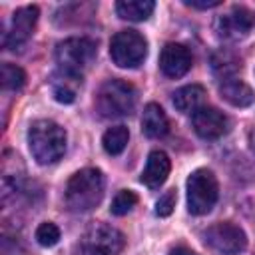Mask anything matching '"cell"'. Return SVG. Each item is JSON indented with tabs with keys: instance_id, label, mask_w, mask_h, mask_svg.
Returning <instances> with one entry per match:
<instances>
[{
	"instance_id": "cell-1",
	"label": "cell",
	"mask_w": 255,
	"mask_h": 255,
	"mask_svg": "<svg viewBox=\"0 0 255 255\" xmlns=\"http://www.w3.org/2000/svg\"><path fill=\"white\" fill-rule=\"evenodd\" d=\"M28 145L38 163H56L66 151V131L52 120H36L28 129Z\"/></svg>"
},
{
	"instance_id": "cell-2",
	"label": "cell",
	"mask_w": 255,
	"mask_h": 255,
	"mask_svg": "<svg viewBox=\"0 0 255 255\" xmlns=\"http://www.w3.org/2000/svg\"><path fill=\"white\" fill-rule=\"evenodd\" d=\"M104 197V173L96 167H86L76 171L66 185V205L84 213L94 209Z\"/></svg>"
},
{
	"instance_id": "cell-3",
	"label": "cell",
	"mask_w": 255,
	"mask_h": 255,
	"mask_svg": "<svg viewBox=\"0 0 255 255\" xmlns=\"http://www.w3.org/2000/svg\"><path fill=\"white\" fill-rule=\"evenodd\" d=\"M135 88L124 80H108L96 94V110L102 118H124L135 108Z\"/></svg>"
},
{
	"instance_id": "cell-4",
	"label": "cell",
	"mask_w": 255,
	"mask_h": 255,
	"mask_svg": "<svg viewBox=\"0 0 255 255\" xmlns=\"http://www.w3.org/2000/svg\"><path fill=\"white\" fill-rule=\"evenodd\" d=\"M96 54H98V46L92 38H86V36L66 38L56 46L58 70L82 76V72L88 70L96 60Z\"/></svg>"
},
{
	"instance_id": "cell-5",
	"label": "cell",
	"mask_w": 255,
	"mask_h": 255,
	"mask_svg": "<svg viewBox=\"0 0 255 255\" xmlns=\"http://www.w3.org/2000/svg\"><path fill=\"white\" fill-rule=\"evenodd\" d=\"M219 197V185L209 169H195L187 177V209L191 215H205L213 209Z\"/></svg>"
},
{
	"instance_id": "cell-6",
	"label": "cell",
	"mask_w": 255,
	"mask_h": 255,
	"mask_svg": "<svg viewBox=\"0 0 255 255\" xmlns=\"http://www.w3.org/2000/svg\"><path fill=\"white\" fill-rule=\"evenodd\" d=\"M124 245H126L124 233L100 221L92 223L80 239V247L84 255H120Z\"/></svg>"
},
{
	"instance_id": "cell-7",
	"label": "cell",
	"mask_w": 255,
	"mask_h": 255,
	"mask_svg": "<svg viewBox=\"0 0 255 255\" xmlns=\"http://www.w3.org/2000/svg\"><path fill=\"white\" fill-rule=\"evenodd\" d=\"M147 54L145 38L135 30H120L110 42V56L120 68H137Z\"/></svg>"
},
{
	"instance_id": "cell-8",
	"label": "cell",
	"mask_w": 255,
	"mask_h": 255,
	"mask_svg": "<svg viewBox=\"0 0 255 255\" xmlns=\"http://www.w3.org/2000/svg\"><path fill=\"white\" fill-rule=\"evenodd\" d=\"M203 239L207 247L219 255H239L247 247L245 231L231 221H221L207 227V231L203 233Z\"/></svg>"
},
{
	"instance_id": "cell-9",
	"label": "cell",
	"mask_w": 255,
	"mask_h": 255,
	"mask_svg": "<svg viewBox=\"0 0 255 255\" xmlns=\"http://www.w3.org/2000/svg\"><path fill=\"white\" fill-rule=\"evenodd\" d=\"M38 22V8L36 6H22L12 14V22L8 32L4 34V48L16 52L30 40Z\"/></svg>"
},
{
	"instance_id": "cell-10",
	"label": "cell",
	"mask_w": 255,
	"mask_h": 255,
	"mask_svg": "<svg viewBox=\"0 0 255 255\" xmlns=\"http://www.w3.org/2000/svg\"><path fill=\"white\" fill-rule=\"evenodd\" d=\"M253 14L243 8V6H233L229 12L217 16L215 20V30H217V36L223 38V40H229V42H235V40H241L249 34V30L253 28Z\"/></svg>"
},
{
	"instance_id": "cell-11",
	"label": "cell",
	"mask_w": 255,
	"mask_h": 255,
	"mask_svg": "<svg viewBox=\"0 0 255 255\" xmlns=\"http://www.w3.org/2000/svg\"><path fill=\"white\" fill-rule=\"evenodd\" d=\"M191 126L195 133L203 139H217L229 131L227 116L211 106H203L195 114H191Z\"/></svg>"
},
{
	"instance_id": "cell-12",
	"label": "cell",
	"mask_w": 255,
	"mask_h": 255,
	"mask_svg": "<svg viewBox=\"0 0 255 255\" xmlns=\"http://www.w3.org/2000/svg\"><path fill=\"white\" fill-rule=\"evenodd\" d=\"M191 52L187 46L177 44V42H169L161 48L159 54V68L167 78H181L189 72L191 68Z\"/></svg>"
},
{
	"instance_id": "cell-13",
	"label": "cell",
	"mask_w": 255,
	"mask_h": 255,
	"mask_svg": "<svg viewBox=\"0 0 255 255\" xmlns=\"http://www.w3.org/2000/svg\"><path fill=\"white\" fill-rule=\"evenodd\" d=\"M82 86V76L80 74H72V72H64V70H56L50 78V88H52V96L56 98V102L60 104H72L76 100V94Z\"/></svg>"
},
{
	"instance_id": "cell-14",
	"label": "cell",
	"mask_w": 255,
	"mask_h": 255,
	"mask_svg": "<svg viewBox=\"0 0 255 255\" xmlns=\"http://www.w3.org/2000/svg\"><path fill=\"white\" fill-rule=\"evenodd\" d=\"M169 169H171V161H169L167 153L155 149V151H151L147 155V163H145L143 173H141V183H145L147 187L155 189L167 179Z\"/></svg>"
},
{
	"instance_id": "cell-15",
	"label": "cell",
	"mask_w": 255,
	"mask_h": 255,
	"mask_svg": "<svg viewBox=\"0 0 255 255\" xmlns=\"http://www.w3.org/2000/svg\"><path fill=\"white\" fill-rule=\"evenodd\" d=\"M219 92L223 100L235 108H245L253 102V90L241 78H237V74L219 78Z\"/></svg>"
},
{
	"instance_id": "cell-16",
	"label": "cell",
	"mask_w": 255,
	"mask_h": 255,
	"mask_svg": "<svg viewBox=\"0 0 255 255\" xmlns=\"http://www.w3.org/2000/svg\"><path fill=\"white\" fill-rule=\"evenodd\" d=\"M141 129L147 137H163L169 131V122L165 112L157 104H147L141 114Z\"/></svg>"
},
{
	"instance_id": "cell-17",
	"label": "cell",
	"mask_w": 255,
	"mask_h": 255,
	"mask_svg": "<svg viewBox=\"0 0 255 255\" xmlns=\"http://www.w3.org/2000/svg\"><path fill=\"white\" fill-rule=\"evenodd\" d=\"M203 102H205V90L203 86L197 84L183 86L173 94V106L181 114H195L199 108H203Z\"/></svg>"
},
{
	"instance_id": "cell-18",
	"label": "cell",
	"mask_w": 255,
	"mask_h": 255,
	"mask_svg": "<svg viewBox=\"0 0 255 255\" xmlns=\"http://www.w3.org/2000/svg\"><path fill=\"white\" fill-rule=\"evenodd\" d=\"M155 4L151 0H120L116 2V12L124 20L131 22H143L151 16Z\"/></svg>"
},
{
	"instance_id": "cell-19",
	"label": "cell",
	"mask_w": 255,
	"mask_h": 255,
	"mask_svg": "<svg viewBox=\"0 0 255 255\" xmlns=\"http://www.w3.org/2000/svg\"><path fill=\"white\" fill-rule=\"evenodd\" d=\"M128 139H129L128 128L126 126H114V128L106 129V133L102 137V143H104V149L110 155H118V153H122L126 149Z\"/></svg>"
},
{
	"instance_id": "cell-20",
	"label": "cell",
	"mask_w": 255,
	"mask_h": 255,
	"mask_svg": "<svg viewBox=\"0 0 255 255\" xmlns=\"http://www.w3.org/2000/svg\"><path fill=\"white\" fill-rule=\"evenodd\" d=\"M211 66H213V70L219 78H225V76H235L237 74V70L241 68V60H237L227 50H219L217 54H213Z\"/></svg>"
},
{
	"instance_id": "cell-21",
	"label": "cell",
	"mask_w": 255,
	"mask_h": 255,
	"mask_svg": "<svg viewBox=\"0 0 255 255\" xmlns=\"http://www.w3.org/2000/svg\"><path fill=\"white\" fill-rule=\"evenodd\" d=\"M2 84H4L6 90H14V92L22 90L24 84H26L24 70L14 66V64H10V62H4L2 64Z\"/></svg>"
},
{
	"instance_id": "cell-22",
	"label": "cell",
	"mask_w": 255,
	"mask_h": 255,
	"mask_svg": "<svg viewBox=\"0 0 255 255\" xmlns=\"http://www.w3.org/2000/svg\"><path fill=\"white\" fill-rule=\"evenodd\" d=\"M137 203V195L129 189H122L116 193L114 201H112V213L114 215H126L128 211H131V207Z\"/></svg>"
},
{
	"instance_id": "cell-23",
	"label": "cell",
	"mask_w": 255,
	"mask_h": 255,
	"mask_svg": "<svg viewBox=\"0 0 255 255\" xmlns=\"http://www.w3.org/2000/svg\"><path fill=\"white\" fill-rule=\"evenodd\" d=\"M36 241L42 245V247H54L58 241H60V229L56 223H40L38 229H36Z\"/></svg>"
},
{
	"instance_id": "cell-24",
	"label": "cell",
	"mask_w": 255,
	"mask_h": 255,
	"mask_svg": "<svg viewBox=\"0 0 255 255\" xmlns=\"http://www.w3.org/2000/svg\"><path fill=\"white\" fill-rule=\"evenodd\" d=\"M173 207H175V191L169 189V191H165V193L157 199V203H155V215L167 217V215L173 211Z\"/></svg>"
},
{
	"instance_id": "cell-25",
	"label": "cell",
	"mask_w": 255,
	"mask_h": 255,
	"mask_svg": "<svg viewBox=\"0 0 255 255\" xmlns=\"http://www.w3.org/2000/svg\"><path fill=\"white\" fill-rule=\"evenodd\" d=\"M183 4L189 6V8L207 10V8H215V6H219V0H185Z\"/></svg>"
},
{
	"instance_id": "cell-26",
	"label": "cell",
	"mask_w": 255,
	"mask_h": 255,
	"mask_svg": "<svg viewBox=\"0 0 255 255\" xmlns=\"http://www.w3.org/2000/svg\"><path fill=\"white\" fill-rule=\"evenodd\" d=\"M169 255H197V253L191 251V249H187V247H183V245H179V247H173L169 251Z\"/></svg>"
},
{
	"instance_id": "cell-27",
	"label": "cell",
	"mask_w": 255,
	"mask_h": 255,
	"mask_svg": "<svg viewBox=\"0 0 255 255\" xmlns=\"http://www.w3.org/2000/svg\"><path fill=\"white\" fill-rule=\"evenodd\" d=\"M249 141H251V147H253V151H255V128H253L251 133H249Z\"/></svg>"
}]
</instances>
